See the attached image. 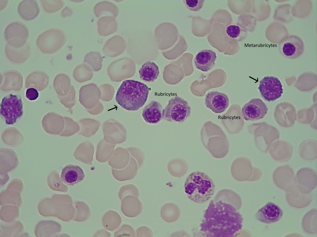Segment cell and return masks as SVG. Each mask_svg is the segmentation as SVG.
I'll use <instances>...</instances> for the list:
<instances>
[{"label": "cell", "mask_w": 317, "mask_h": 237, "mask_svg": "<svg viewBox=\"0 0 317 237\" xmlns=\"http://www.w3.org/2000/svg\"><path fill=\"white\" fill-rule=\"evenodd\" d=\"M150 89L141 82L126 80L122 83L115 96L117 103L124 109L135 111L142 107L147 101Z\"/></svg>", "instance_id": "cell-2"}, {"label": "cell", "mask_w": 317, "mask_h": 237, "mask_svg": "<svg viewBox=\"0 0 317 237\" xmlns=\"http://www.w3.org/2000/svg\"><path fill=\"white\" fill-rule=\"evenodd\" d=\"M127 203V215L133 218L138 216L142 213L143 206L139 199L135 196L128 198Z\"/></svg>", "instance_id": "cell-23"}, {"label": "cell", "mask_w": 317, "mask_h": 237, "mask_svg": "<svg viewBox=\"0 0 317 237\" xmlns=\"http://www.w3.org/2000/svg\"><path fill=\"white\" fill-rule=\"evenodd\" d=\"M216 58V54L214 51L205 49L197 54L194 59V62L198 69L207 72L214 66Z\"/></svg>", "instance_id": "cell-15"}, {"label": "cell", "mask_w": 317, "mask_h": 237, "mask_svg": "<svg viewBox=\"0 0 317 237\" xmlns=\"http://www.w3.org/2000/svg\"><path fill=\"white\" fill-rule=\"evenodd\" d=\"M85 177L82 168L77 165L68 164L62 169L60 175L61 181L69 186L74 185L83 181Z\"/></svg>", "instance_id": "cell-13"}, {"label": "cell", "mask_w": 317, "mask_h": 237, "mask_svg": "<svg viewBox=\"0 0 317 237\" xmlns=\"http://www.w3.org/2000/svg\"><path fill=\"white\" fill-rule=\"evenodd\" d=\"M163 108L160 103L152 100L146 106L142 111V116L147 123L156 124L163 119Z\"/></svg>", "instance_id": "cell-14"}, {"label": "cell", "mask_w": 317, "mask_h": 237, "mask_svg": "<svg viewBox=\"0 0 317 237\" xmlns=\"http://www.w3.org/2000/svg\"><path fill=\"white\" fill-rule=\"evenodd\" d=\"M4 34L7 43L17 48L24 46L29 36L27 27L19 22H14L9 24L6 27Z\"/></svg>", "instance_id": "cell-7"}, {"label": "cell", "mask_w": 317, "mask_h": 237, "mask_svg": "<svg viewBox=\"0 0 317 237\" xmlns=\"http://www.w3.org/2000/svg\"><path fill=\"white\" fill-rule=\"evenodd\" d=\"M241 30L240 27L236 25H231L228 26L226 29V32L230 37L235 38L240 34Z\"/></svg>", "instance_id": "cell-27"}, {"label": "cell", "mask_w": 317, "mask_h": 237, "mask_svg": "<svg viewBox=\"0 0 317 237\" xmlns=\"http://www.w3.org/2000/svg\"><path fill=\"white\" fill-rule=\"evenodd\" d=\"M283 210L273 202H269L259 209L255 214L256 219L267 224L279 221L283 215Z\"/></svg>", "instance_id": "cell-12"}, {"label": "cell", "mask_w": 317, "mask_h": 237, "mask_svg": "<svg viewBox=\"0 0 317 237\" xmlns=\"http://www.w3.org/2000/svg\"><path fill=\"white\" fill-rule=\"evenodd\" d=\"M5 52L7 57L12 61H15L17 59L23 60L27 58L30 55L32 48L27 42L24 46L19 48L13 47L7 43L5 45Z\"/></svg>", "instance_id": "cell-20"}, {"label": "cell", "mask_w": 317, "mask_h": 237, "mask_svg": "<svg viewBox=\"0 0 317 237\" xmlns=\"http://www.w3.org/2000/svg\"><path fill=\"white\" fill-rule=\"evenodd\" d=\"M25 95L28 100L32 101L36 100L38 98L39 94L38 91L36 89L30 88L26 90Z\"/></svg>", "instance_id": "cell-29"}, {"label": "cell", "mask_w": 317, "mask_h": 237, "mask_svg": "<svg viewBox=\"0 0 317 237\" xmlns=\"http://www.w3.org/2000/svg\"><path fill=\"white\" fill-rule=\"evenodd\" d=\"M41 6L44 10L49 13L57 12L61 9L64 5L62 0H40Z\"/></svg>", "instance_id": "cell-25"}, {"label": "cell", "mask_w": 317, "mask_h": 237, "mask_svg": "<svg viewBox=\"0 0 317 237\" xmlns=\"http://www.w3.org/2000/svg\"><path fill=\"white\" fill-rule=\"evenodd\" d=\"M72 11L71 9L68 6H66L61 11V15L64 17L70 16L72 14Z\"/></svg>", "instance_id": "cell-30"}, {"label": "cell", "mask_w": 317, "mask_h": 237, "mask_svg": "<svg viewBox=\"0 0 317 237\" xmlns=\"http://www.w3.org/2000/svg\"><path fill=\"white\" fill-rule=\"evenodd\" d=\"M98 31L99 35L106 36L116 32L118 24L115 18L106 15L100 18L97 21Z\"/></svg>", "instance_id": "cell-18"}, {"label": "cell", "mask_w": 317, "mask_h": 237, "mask_svg": "<svg viewBox=\"0 0 317 237\" xmlns=\"http://www.w3.org/2000/svg\"><path fill=\"white\" fill-rule=\"evenodd\" d=\"M138 73L141 80L145 82H153L158 77L160 71L156 63L148 61L142 65Z\"/></svg>", "instance_id": "cell-21"}, {"label": "cell", "mask_w": 317, "mask_h": 237, "mask_svg": "<svg viewBox=\"0 0 317 237\" xmlns=\"http://www.w3.org/2000/svg\"><path fill=\"white\" fill-rule=\"evenodd\" d=\"M94 13L98 17L108 12L114 16L117 17L119 13V9L115 4L107 1H104L97 3L93 8Z\"/></svg>", "instance_id": "cell-22"}, {"label": "cell", "mask_w": 317, "mask_h": 237, "mask_svg": "<svg viewBox=\"0 0 317 237\" xmlns=\"http://www.w3.org/2000/svg\"><path fill=\"white\" fill-rule=\"evenodd\" d=\"M18 11L23 19L29 21L33 19L38 16L40 9L36 0H24L19 3Z\"/></svg>", "instance_id": "cell-17"}, {"label": "cell", "mask_w": 317, "mask_h": 237, "mask_svg": "<svg viewBox=\"0 0 317 237\" xmlns=\"http://www.w3.org/2000/svg\"><path fill=\"white\" fill-rule=\"evenodd\" d=\"M191 109L188 103L177 96L171 98L163 109V119L170 122L181 123L190 115Z\"/></svg>", "instance_id": "cell-5"}, {"label": "cell", "mask_w": 317, "mask_h": 237, "mask_svg": "<svg viewBox=\"0 0 317 237\" xmlns=\"http://www.w3.org/2000/svg\"><path fill=\"white\" fill-rule=\"evenodd\" d=\"M185 192L191 201L198 204L207 202L213 196L215 185L212 179L205 173L197 171L191 173L184 182Z\"/></svg>", "instance_id": "cell-3"}, {"label": "cell", "mask_w": 317, "mask_h": 237, "mask_svg": "<svg viewBox=\"0 0 317 237\" xmlns=\"http://www.w3.org/2000/svg\"><path fill=\"white\" fill-rule=\"evenodd\" d=\"M206 106L215 114L221 113L228 107L229 100L225 94L217 91L209 92L206 96Z\"/></svg>", "instance_id": "cell-11"}, {"label": "cell", "mask_w": 317, "mask_h": 237, "mask_svg": "<svg viewBox=\"0 0 317 237\" xmlns=\"http://www.w3.org/2000/svg\"><path fill=\"white\" fill-rule=\"evenodd\" d=\"M0 113L6 124L15 123L24 114L23 103L21 97L11 94L3 97L0 104Z\"/></svg>", "instance_id": "cell-6"}, {"label": "cell", "mask_w": 317, "mask_h": 237, "mask_svg": "<svg viewBox=\"0 0 317 237\" xmlns=\"http://www.w3.org/2000/svg\"><path fill=\"white\" fill-rule=\"evenodd\" d=\"M102 61L101 55L98 52H89L85 56L84 62L89 64L95 71H98L101 69Z\"/></svg>", "instance_id": "cell-24"}, {"label": "cell", "mask_w": 317, "mask_h": 237, "mask_svg": "<svg viewBox=\"0 0 317 237\" xmlns=\"http://www.w3.org/2000/svg\"><path fill=\"white\" fill-rule=\"evenodd\" d=\"M67 36L62 30L52 28L46 30L37 38L36 44L43 53L50 54L56 52L64 45Z\"/></svg>", "instance_id": "cell-4"}, {"label": "cell", "mask_w": 317, "mask_h": 237, "mask_svg": "<svg viewBox=\"0 0 317 237\" xmlns=\"http://www.w3.org/2000/svg\"><path fill=\"white\" fill-rule=\"evenodd\" d=\"M258 89L262 97L269 102L279 98L283 93V85L277 77L266 76L259 82Z\"/></svg>", "instance_id": "cell-8"}, {"label": "cell", "mask_w": 317, "mask_h": 237, "mask_svg": "<svg viewBox=\"0 0 317 237\" xmlns=\"http://www.w3.org/2000/svg\"><path fill=\"white\" fill-rule=\"evenodd\" d=\"M243 218L236 208L222 201H211L205 210L200 230L209 236H232L242 227Z\"/></svg>", "instance_id": "cell-1"}, {"label": "cell", "mask_w": 317, "mask_h": 237, "mask_svg": "<svg viewBox=\"0 0 317 237\" xmlns=\"http://www.w3.org/2000/svg\"><path fill=\"white\" fill-rule=\"evenodd\" d=\"M268 108L263 101L258 98L251 99L241 109L242 115L246 121H255L263 118L266 114Z\"/></svg>", "instance_id": "cell-10"}, {"label": "cell", "mask_w": 317, "mask_h": 237, "mask_svg": "<svg viewBox=\"0 0 317 237\" xmlns=\"http://www.w3.org/2000/svg\"><path fill=\"white\" fill-rule=\"evenodd\" d=\"M204 0H185L184 3L186 7L190 10L197 11L202 7Z\"/></svg>", "instance_id": "cell-26"}, {"label": "cell", "mask_w": 317, "mask_h": 237, "mask_svg": "<svg viewBox=\"0 0 317 237\" xmlns=\"http://www.w3.org/2000/svg\"><path fill=\"white\" fill-rule=\"evenodd\" d=\"M8 1L0 0V10L3 9L8 4Z\"/></svg>", "instance_id": "cell-31"}, {"label": "cell", "mask_w": 317, "mask_h": 237, "mask_svg": "<svg viewBox=\"0 0 317 237\" xmlns=\"http://www.w3.org/2000/svg\"><path fill=\"white\" fill-rule=\"evenodd\" d=\"M125 47L124 39L119 35H114L108 39L103 48L104 53L107 56L115 57L121 55Z\"/></svg>", "instance_id": "cell-16"}, {"label": "cell", "mask_w": 317, "mask_h": 237, "mask_svg": "<svg viewBox=\"0 0 317 237\" xmlns=\"http://www.w3.org/2000/svg\"><path fill=\"white\" fill-rule=\"evenodd\" d=\"M181 211L179 207L176 204L170 202L163 205L160 210V215L165 222L172 223L176 222L181 215Z\"/></svg>", "instance_id": "cell-19"}, {"label": "cell", "mask_w": 317, "mask_h": 237, "mask_svg": "<svg viewBox=\"0 0 317 237\" xmlns=\"http://www.w3.org/2000/svg\"><path fill=\"white\" fill-rule=\"evenodd\" d=\"M304 48L303 40L296 35H290L279 46V52L282 55L292 59L299 57L304 52Z\"/></svg>", "instance_id": "cell-9"}, {"label": "cell", "mask_w": 317, "mask_h": 237, "mask_svg": "<svg viewBox=\"0 0 317 237\" xmlns=\"http://www.w3.org/2000/svg\"><path fill=\"white\" fill-rule=\"evenodd\" d=\"M136 236L137 237H151L153 236L152 230L147 227L144 226L138 228L136 230Z\"/></svg>", "instance_id": "cell-28"}]
</instances>
